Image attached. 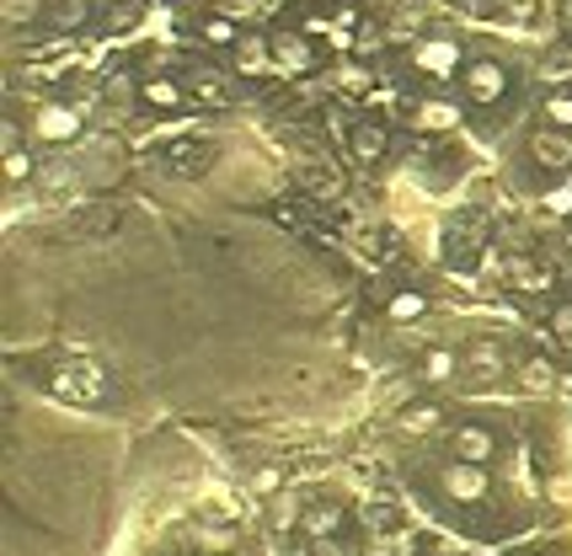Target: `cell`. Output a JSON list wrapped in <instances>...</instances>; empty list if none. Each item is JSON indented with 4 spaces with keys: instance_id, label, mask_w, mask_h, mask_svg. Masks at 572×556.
I'll list each match as a JSON object with an SVG mask.
<instances>
[{
    "instance_id": "1",
    "label": "cell",
    "mask_w": 572,
    "mask_h": 556,
    "mask_svg": "<svg viewBox=\"0 0 572 556\" xmlns=\"http://www.w3.org/2000/svg\"><path fill=\"white\" fill-rule=\"evenodd\" d=\"M439 493L454 497V503H487L492 497V476H487V465L445 461L439 465Z\"/></svg>"
},
{
    "instance_id": "2",
    "label": "cell",
    "mask_w": 572,
    "mask_h": 556,
    "mask_svg": "<svg viewBox=\"0 0 572 556\" xmlns=\"http://www.w3.org/2000/svg\"><path fill=\"white\" fill-rule=\"evenodd\" d=\"M460 86L471 92V102L492 107V102H503V92H509V70H503L498 60H471L466 70H460Z\"/></svg>"
},
{
    "instance_id": "3",
    "label": "cell",
    "mask_w": 572,
    "mask_h": 556,
    "mask_svg": "<svg viewBox=\"0 0 572 556\" xmlns=\"http://www.w3.org/2000/svg\"><path fill=\"white\" fill-rule=\"evenodd\" d=\"M412 70L418 75H433V81H445L454 70H466L460 64V43L454 38H418V49H412Z\"/></svg>"
},
{
    "instance_id": "4",
    "label": "cell",
    "mask_w": 572,
    "mask_h": 556,
    "mask_svg": "<svg viewBox=\"0 0 572 556\" xmlns=\"http://www.w3.org/2000/svg\"><path fill=\"white\" fill-rule=\"evenodd\" d=\"M32 134H38L43 145H64V140H75V134H81V113H75V107H64V102H38V113H32Z\"/></svg>"
},
{
    "instance_id": "5",
    "label": "cell",
    "mask_w": 572,
    "mask_h": 556,
    "mask_svg": "<svg viewBox=\"0 0 572 556\" xmlns=\"http://www.w3.org/2000/svg\"><path fill=\"white\" fill-rule=\"evenodd\" d=\"M530 161H535V166H545V172H568V166H572V134H568V128L541 124L535 134H530Z\"/></svg>"
},
{
    "instance_id": "6",
    "label": "cell",
    "mask_w": 572,
    "mask_h": 556,
    "mask_svg": "<svg viewBox=\"0 0 572 556\" xmlns=\"http://www.w3.org/2000/svg\"><path fill=\"white\" fill-rule=\"evenodd\" d=\"M450 450H454V461L492 465L498 461V433L482 429V423H460V429L450 433Z\"/></svg>"
},
{
    "instance_id": "7",
    "label": "cell",
    "mask_w": 572,
    "mask_h": 556,
    "mask_svg": "<svg viewBox=\"0 0 572 556\" xmlns=\"http://www.w3.org/2000/svg\"><path fill=\"white\" fill-rule=\"evenodd\" d=\"M273 64H278L284 75H305V70L316 64V43H310L305 32H273Z\"/></svg>"
},
{
    "instance_id": "8",
    "label": "cell",
    "mask_w": 572,
    "mask_h": 556,
    "mask_svg": "<svg viewBox=\"0 0 572 556\" xmlns=\"http://www.w3.org/2000/svg\"><path fill=\"white\" fill-rule=\"evenodd\" d=\"M460 370L471 374V380H482V385H492V380L509 374V353H503L498 342H471V348L460 353Z\"/></svg>"
},
{
    "instance_id": "9",
    "label": "cell",
    "mask_w": 572,
    "mask_h": 556,
    "mask_svg": "<svg viewBox=\"0 0 572 556\" xmlns=\"http://www.w3.org/2000/svg\"><path fill=\"white\" fill-rule=\"evenodd\" d=\"M231 70L246 75V81H257V75L278 70V64H273V38H242V43L231 49Z\"/></svg>"
},
{
    "instance_id": "10",
    "label": "cell",
    "mask_w": 572,
    "mask_h": 556,
    "mask_svg": "<svg viewBox=\"0 0 572 556\" xmlns=\"http://www.w3.org/2000/svg\"><path fill=\"white\" fill-rule=\"evenodd\" d=\"M412 124H418L422 134H450V128L460 124V107H454V102H445V96H428V102H418V107H412Z\"/></svg>"
},
{
    "instance_id": "11",
    "label": "cell",
    "mask_w": 572,
    "mask_h": 556,
    "mask_svg": "<svg viewBox=\"0 0 572 556\" xmlns=\"http://www.w3.org/2000/svg\"><path fill=\"white\" fill-rule=\"evenodd\" d=\"M140 96H145V107H155V113H177L182 102H187L182 81H172V75H151V81L140 86Z\"/></svg>"
},
{
    "instance_id": "12",
    "label": "cell",
    "mask_w": 572,
    "mask_h": 556,
    "mask_svg": "<svg viewBox=\"0 0 572 556\" xmlns=\"http://www.w3.org/2000/svg\"><path fill=\"white\" fill-rule=\"evenodd\" d=\"M348 145H354V161L375 166V161L386 155V128H380V124H354V128H348Z\"/></svg>"
},
{
    "instance_id": "13",
    "label": "cell",
    "mask_w": 572,
    "mask_h": 556,
    "mask_svg": "<svg viewBox=\"0 0 572 556\" xmlns=\"http://www.w3.org/2000/svg\"><path fill=\"white\" fill-rule=\"evenodd\" d=\"M519 385H524L530 397L556 391V370H551V359H541V353H535V359H524V364H519Z\"/></svg>"
},
{
    "instance_id": "14",
    "label": "cell",
    "mask_w": 572,
    "mask_h": 556,
    "mask_svg": "<svg viewBox=\"0 0 572 556\" xmlns=\"http://www.w3.org/2000/svg\"><path fill=\"white\" fill-rule=\"evenodd\" d=\"M166 161L177 166L182 177H198V172L210 166V145H198V140H182V145H172V151H166Z\"/></svg>"
},
{
    "instance_id": "15",
    "label": "cell",
    "mask_w": 572,
    "mask_h": 556,
    "mask_svg": "<svg viewBox=\"0 0 572 556\" xmlns=\"http://www.w3.org/2000/svg\"><path fill=\"white\" fill-rule=\"evenodd\" d=\"M198 38H204L210 49H236V43H242V28H236V17H204V22H198Z\"/></svg>"
},
{
    "instance_id": "16",
    "label": "cell",
    "mask_w": 572,
    "mask_h": 556,
    "mask_svg": "<svg viewBox=\"0 0 572 556\" xmlns=\"http://www.w3.org/2000/svg\"><path fill=\"white\" fill-rule=\"evenodd\" d=\"M86 0H54L49 6V28L54 32H75V28H86Z\"/></svg>"
},
{
    "instance_id": "17",
    "label": "cell",
    "mask_w": 572,
    "mask_h": 556,
    "mask_svg": "<svg viewBox=\"0 0 572 556\" xmlns=\"http://www.w3.org/2000/svg\"><path fill=\"white\" fill-rule=\"evenodd\" d=\"M38 17H49L43 0H0V22H6V28H28Z\"/></svg>"
},
{
    "instance_id": "18",
    "label": "cell",
    "mask_w": 572,
    "mask_h": 556,
    "mask_svg": "<svg viewBox=\"0 0 572 556\" xmlns=\"http://www.w3.org/2000/svg\"><path fill=\"white\" fill-rule=\"evenodd\" d=\"M305 535H310V540H327V535H337V529H343V508H310V514H305Z\"/></svg>"
},
{
    "instance_id": "19",
    "label": "cell",
    "mask_w": 572,
    "mask_h": 556,
    "mask_svg": "<svg viewBox=\"0 0 572 556\" xmlns=\"http://www.w3.org/2000/svg\"><path fill=\"white\" fill-rule=\"evenodd\" d=\"M386 316H391V321H418V316H428V300H422L418 289H401V295L386 300Z\"/></svg>"
},
{
    "instance_id": "20",
    "label": "cell",
    "mask_w": 572,
    "mask_h": 556,
    "mask_svg": "<svg viewBox=\"0 0 572 556\" xmlns=\"http://www.w3.org/2000/svg\"><path fill=\"white\" fill-rule=\"evenodd\" d=\"M541 119L551 128H572V92H551L541 102Z\"/></svg>"
},
{
    "instance_id": "21",
    "label": "cell",
    "mask_w": 572,
    "mask_h": 556,
    "mask_svg": "<svg viewBox=\"0 0 572 556\" xmlns=\"http://www.w3.org/2000/svg\"><path fill=\"white\" fill-rule=\"evenodd\" d=\"M454 370H460V353H450V348H433V353L422 359V374H428V380H450Z\"/></svg>"
},
{
    "instance_id": "22",
    "label": "cell",
    "mask_w": 572,
    "mask_h": 556,
    "mask_svg": "<svg viewBox=\"0 0 572 556\" xmlns=\"http://www.w3.org/2000/svg\"><path fill=\"white\" fill-rule=\"evenodd\" d=\"M193 96H198V102H214V107H219V102H225V81H219L214 70H198V75H193Z\"/></svg>"
},
{
    "instance_id": "23",
    "label": "cell",
    "mask_w": 572,
    "mask_h": 556,
    "mask_svg": "<svg viewBox=\"0 0 572 556\" xmlns=\"http://www.w3.org/2000/svg\"><path fill=\"white\" fill-rule=\"evenodd\" d=\"M32 177V151L22 145V151H6V183L11 187H22Z\"/></svg>"
},
{
    "instance_id": "24",
    "label": "cell",
    "mask_w": 572,
    "mask_h": 556,
    "mask_svg": "<svg viewBox=\"0 0 572 556\" xmlns=\"http://www.w3.org/2000/svg\"><path fill=\"white\" fill-rule=\"evenodd\" d=\"M337 86L348 96H364L369 92V70H364V64H343V70H337Z\"/></svg>"
},
{
    "instance_id": "25",
    "label": "cell",
    "mask_w": 572,
    "mask_h": 556,
    "mask_svg": "<svg viewBox=\"0 0 572 556\" xmlns=\"http://www.w3.org/2000/svg\"><path fill=\"white\" fill-rule=\"evenodd\" d=\"M551 338H556V348H568L572 353V306L551 310Z\"/></svg>"
},
{
    "instance_id": "26",
    "label": "cell",
    "mask_w": 572,
    "mask_h": 556,
    "mask_svg": "<svg viewBox=\"0 0 572 556\" xmlns=\"http://www.w3.org/2000/svg\"><path fill=\"white\" fill-rule=\"evenodd\" d=\"M401 429H407V433L439 429V406H412V412H407V418H401Z\"/></svg>"
},
{
    "instance_id": "27",
    "label": "cell",
    "mask_w": 572,
    "mask_h": 556,
    "mask_svg": "<svg viewBox=\"0 0 572 556\" xmlns=\"http://www.w3.org/2000/svg\"><path fill=\"white\" fill-rule=\"evenodd\" d=\"M273 525H278V529H295V525H305V514L295 508V503H289V497H284V503L273 508Z\"/></svg>"
},
{
    "instance_id": "28",
    "label": "cell",
    "mask_w": 572,
    "mask_h": 556,
    "mask_svg": "<svg viewBox=\"0 0 572 556\" xmlns=\"http://www.w3.org/2000/svg\"><path fill=\"white\" fill-rule=\"evenodd\" d=\"M0 151H22V124L17 119H0Z\"/></svg>"
},
{
    "instance_id": "29",
    "label": "cell",
    "mask_w": 572,
    "mask_h": 556,
    "mask_svg": "<svg viewBox=\"0 0 572 556\" xmlns=\"http://www.w3.org/2000/svg\"><path fill=\"white\" fill-rule=\"evenodd\" d=\"M513 278H519L524 289H545V274L541 268H530V262H513Z\"/></svg>"
},
{
    "instance_id": "30",
    "label": "cell",
    "mask_w": 572,
    "mask_h": 556,
    "mask_svg": "<svg viewBox=\"0 0 572 556\" xmlns=\"http://www.w3.org/2000/svg\"><path fill=\"white\" fill-rule=\"evenodd\" d=\"M412 552V535H407V529H396L391 540H380V556H407Z\"/></svg>"
},
{
    "instance_id": "31",
    "label": "cell",
    "mask_w": 572,
    "mask_h": 556,
    "mask_svg": "<svg viewBox=\"0 0 572 556\" xmlns=\"http://www.w3.org/2000/svg\"><path fill=\"white\" fill-rule=\"evenodd\" d=\"M129 92H134L129 75H113V81H108V96H113V102H129Z\"/></svg>"
},
{
    "instance_id": "32",
    "label": "cell",
    "mask_w": 572,
    "mask_h": 556,
    "mask_svg": "<svg viewBox=\"0 0 572 556\" xmlns=\"http://www.w3.org/2000/svg\"><path fill=\"white\" fill-rule=\"evenodd\" d=\"M551 209H556V215H568V209H572V187H562V193H551Z\"/></svg>"
}]
</instances>
